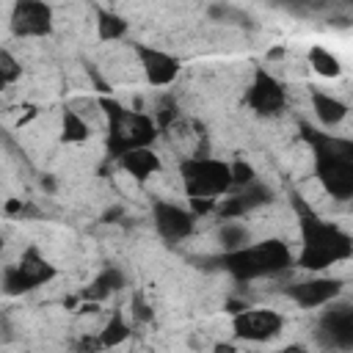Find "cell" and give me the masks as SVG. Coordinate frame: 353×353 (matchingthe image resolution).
<instances>
[{"label": "cell", "mask_w": 353, "mask_h": 353, "mask_svg": "<svg viewBox=\"0 0 353 353\" xmlns=\"http://www.w3.org/2000/svg\"><path fill=\"white\" fill-rule=\"evenodd\" d=\"M218 243L223 248V254H232V251H240L245 245H251V234L243 223H234V221H226L221 223L218 229Z\"/></svg>", "instance_id": "d6986e66"}, {"label": "cell", "mask_w": 353, "mask_h": 353, "mask_svg": "<svg viewBox=\"0 0 353 353\" xmlns=\"http://www.w3.org/2000/svg\"><path fill=\"white\" fill-rule=\"evenodd\" d=\"M11 30L14 36L30 39V36H50L52 30V8L47 3L22 0L11 8Z\"/></svg>", "instance_id": "52a82bcc"}, {"label": "cell", "mask_w": 353, "mask_h": 353, "mask_svg": "<svg viewBox=\"0 0 353 353\" xmlns=\"http://www.w3.org/2000/svg\"><path fill=\"white\" fill-rule=\"evenodd\" d=\"M22 210H25L22 199H11V201L6 204V212H8V215H22Z\"/></svg>", "instance_id": "83f0119b"}, {"label": "cell", "mask_w": 353, "mask_h": 353, "mask_svg": "<svg viewBox=\"0 0 353 353\" xmlns=\"http://www.w3.org/2000/svg\"><path fill=\"white\" fill-rule=\"evenodd\" d=\"M119 163H121V168H124L132 179H138V182H146L149 176H154V174L160 171V157H157L149 146H143V149H132V152L121 154Z\"/></svg>", "instance_id": "4fadbf2b"}, {"label": "cell", "mask_w": 353, "mask_h": 353, "mask_svg": "<svg viewBox=\"0 0 353 353\" xmlns=\"http://www.w3.org/2000/svg\"><path fill=\"white\" fill-rule=\"evenodd\" d=\"M309 66H312L320 77H339V74H342V63H339V58H336L331 50L320 47V44L309 47Z\"/></svg>", "instance_id": "44dd1931"}, {"label": "cell", "mask_w": 353, "mask_h": 353, "mask_svg": "<svg viewBox=\"0 0 353 353\" xmlns=\"http://www.w3.org/2000/svg\"><path fill=\"white\" fill-rule=\"evenodd\" d=\"M347 254L342 251H334V248H320V245H303V251L298 254V268L303 270H325L336 262H345Z\"/></svg>", "instance_id": "e0dca14e"}, {"label": "cell", "mask_w": 353, "mask_h": 353, "mask_svg": "<svg viewBox=\"0 0 353 353\" xmlns=\"http://www.w3.org/2000/svg\"><path fill=\"white\" fill-rule=\"evenodd\" d=\"M212 353H240V350H237V347H234L232 342H218Z\"/></svg>", "instance_id": "f1b7e54d"}, {"label": "cell", "mask_w": 353, "mask_h": 353, "mask_svg": "<svg viewBox=\"0 0 353 353\" xmlns=\"http://www.w3.org/2000/svg\"><path fill=\"white\" fill-rule=\"evenodd\" d=\"M185 193L190 199H215L232 190V176H229V163L215 160V157H190L179 165Z\"/></svg>", "instance_id": "7a4b0ae2"}, {"label": "cell", "mask_w": 353, "mask_h": 353, "mask_svg": "<svg viewBox=\"0 0 353 353\" xmlns=\"http://www.w3.org/2000/svg\"><path fill=\"white\" fill-rule=\"evenodd\" d=\"M127 33V19L119 17L116 11H108V8H99L97 11V36L102 41H116Z\"/></svg>", "instance_id": "ffe728a7"}, {"label": "cell", "mask_w": 353, "mask_h": 353, "mask_svg": "<svg viewBox=\"0 0 353 353\" xmlns=\"http://www.w3.org/2000/svg\"><path fill=\"white\" fill-rule=\"evenodd\" d=\"M19 77H22V63L8 50H0V80L8 85V83H17Z\"/></svg>", "instance_id": "d4e9b609"}, {"label": "cell", "mask_w": 353, "mask_h": 353, "mask_svg": "<svg viewBox=\"0 0 353 353\" xmlns=\"http://www.w3.org/2000/svg\"><path fill=\"white\" fill-rule=\"evenodd\" d=\"M88 135H91L88 121L74 108H66L61 116V141L63 143H83Z\"/></svg>", "instance_id": "ac0fdd59"}, {"label": "cell", "mask_w": 353, "mask_h": 353, "mask_svg": "<svg viewBox=\"0 0 353 353\" xmlns=\"http://www.w3.org/2000/svg\"><path fill=\"white\" fill-rule=\"evenodd\" d=\"M130 331H132V328H130V323L124 320V314H121V312H113L110 320L105 323V328H102L97 336H99V345H102V347H116V345H121V342L130 336Z\"/></svg>", "instance_id": "7402d4cb"}, {"label": "cell", "mask_w": 353, "mask_h": 353, "mask_svg": "<svg viewBox=\"0 0 353 353\" xmlns=\"http://www.w3.org/2000/svg\"><path fill=\"white\" fill-rule=\"evenodd\" d=\"M41 188H47V190H55V182H52L50 176H44V179H41Z\"/></svg>", "instance_id": "1f68e13d"}, {"label": "cell", "mask_w": 353, "mask_h": 353, "mask_svg": "<svg viewBox=\"0 0 353 353\" xmlns=\"http://www.w3.org/2000/svg\"><path fill=\"white\" fill-rule=\"evenodd\" d=\"M245 102H248L251 110H256L262 116H276L287 105V91L270 72L256 69L254 72V83H251V88L245 94Z\"/></svg>", "instance_id": "8992f818"}, {"label": "cell", "mask_w": 353, "mask_h": 353, "mask_svg": "<svg viewBox=\"0 0 353 353\" xmlns=\"http://www.w3.org/2000/svg\"><path fill=\"white\" fill-rule=\"evenodd\" d=\"M17 268L22 270V276H25L33 287H39V284H44V281H50V279L55 276V268L41 256V251H39L36 245H30V248L22 251V259L17 262Z\"/></svg>", "instance_id": "5bb4252c"}, {"label": "cell", "mask_w": 353, "mask_h": 353, "mask_svg": "<svg viewBox=\"0 0 353 353\" xmlns=\"http://www.w3.org/2000/svg\"><path fill=\"white\" fill-rule=\"evenodd\" d=\"M99 350H105L99 345V336H83L77 345V353H99Z\"/></svg>", "instance_id": "484cf974"}, {"label": "cell", "mask_w": 353, "mask_h": 353, "mask_svg": "<svg viewBox=\"0 0 353 353\" xmlns=\"http://www.w3.org/2000/svg\"><path fill=\"white\" fill-rule=\"evenodd\" d=\"M312 110L320 119V124H325V127H336L347 116V105L342 99H336L325 91H317V88L312 91Z\"/></svg>", "instance_id": "9a60e30c"}, {"label": "cell", "mask_w": 353, "mask_h": 353, "mask_svg": "<svg viewBox=\"0 0 353 353\" xmlns=\"http://www.w3.org/2000/svg\"><path fill=\"white\" fill-rule=\"evenodd\" d=\"M154 226L165 240H185L196 226V215L171 201H157L154 204Z\"/></svg>", "instance_id": "9c48e42d"}, {"label": "cell", "mask_w": 353, "mask_h": 353, "mask_svg": "<svg viewBox=\"0 0 353 353\" xmlns=\"http://www.w3.org/2000/svg\"><path fill=\"white\" fill-rule=\"evenodd\" d=\"M138 58H141V66H143V74H146V83L149 85H171L179 74V61L157 47H138Z\"/></svg>", "instance_id": "8fae6325"}, {"label": "cell", "mask_w": 353, "mask_h": 353, "mask_svg": "<svg viewBox=\"0 0 353 353\" xmlns=\"http://www.w3.org/2000/svg\"><path fill=\"white\" fill-rule=\"evenodd\" d=\"M303 138L314 149V171L323 188L334 199H350L353 196V146L350 141L334 138L328 132H317L312 127H303Z\"/></svg>", "instance_id": "6da1fadb"}, {"label": "cell", "mask_w": 353, "mask_h": 353, "mask_svg": "<svg viewBox=\"0 0 353 353\" xmlns=\"http://www.w3.org/2000/svg\"><path fill=\"white\" fill-rule=\"evenodd\" d=\"M284 328V317L276 309H243L232 320V331L237 339L245 342H268L279 336Z\"/></svg>", "instance_id": "5b68a950"}, {"label": "cell", "mask_w": 353, "mask_h": 353, "mask_svg": "<svg viewBox=\"0 0 353 353\" xmlns=\"http://www.w3.org/2000/svg\"><path fill=\"white\" fill-rule=\"evenodd\" d=\"M270 199H273V190H270V188H265V185H259V182H251V185L240 188L234 196H229V199H223L221 204H215V212H218L223 221H234V218H240V215H245V212H251V210L268 204Z\"/></svg>", "instance_id": "ba28073f"}, {"label": "cell", "mask_w": 353, "mask_h": 353, "mask_svg": "<svg viewBox=\"0 0 353 353\" xmlns=\"http://www.w3.org/2000/svg\"><path fill=\"white\" fill-rule=\"evenodd\" d=\"M268 58H270V61H279V58H284V47H273V50L268 52Z\"/></svg>", "instance_id": "f546056e"}, {"label": "cell", "mask_w": 353, "mask_h": 353, "mask_svg": "<svg viewBox=\"0 0 353 353\" xmlns=\"http://www.w3.org/2000/svg\"><path fill=\"white\" fill-rule=\"evenodd\" d=\"M342 292V281L336 279H312V281H301L287 287V295L301 306V309H317L331 303L336 295Z\"/></svg>", "instance_id": "30bf717a"}, {"label": "cell", "mask_w": 353, "mask_h": 353, "mask_svg": "<svg viewBox=\"0 0 353 353\" xmlns=\"http://www.w3.org/2000/svg\"><path fill=\"white\" fill-rule=\"evenodd\" d=\"M0 251H3V237H0Z\"/></svg>", "instance_id": "d6a6232c"}, {"label": "cell", "mask_w": 353, "mask_h": 353, "mask_svg": "<svg viewBox=\"0 0 353 353\" xmlns=\"http://www.w3.org/2000/svg\"><path fill=\"white\" fill-rule=\"evenodd\" d=\"M229 176H232V188H245V185H251V182H256V171L251 168V163H245V160H234V163H229Z\"/></svg>", "instance_id": "cb8c5ba5"}, {"label": "cell", "mask_w": 353, "mask_h": 353, "mask_svg": "<svg viewBox=\"0 0 353 353\" xmlns=\"http://www.w3.org/2000/svg\"><path fill=\"white\" fill-rule=\"evenodd\" d=\"M0 290H3V292H8V295H22V292L33 290V284H30V281L22 276V270H19L17 265H8V268L3 270Z\"/></svg>", "instance_id": "603a6c76"}, {"label": "cell", "mask_w": 353, "mask_h": 353, "mask_svg": "<svg viewBox=\"0 0 353 353\" xmlns=\"http://www.w3.org/2000/svg\"><path fill=\"white\" fill-rule=\"evenodd\" d=\"M279 353H306V347H303V345H287V347L279 350Z\"/></svg>", "instance_id": "4dcf8cb0"}, {"label": "cell", "mask_w": 353, "mask_h": 353, "mask_svg": "<svg viewBox=\"0 0 353 353\" xmlns=\"http://www.w3.org/2000/svg\"><path fill=\"white\" fill-rule=\"evenodd\" d=\"M295 207L301 212V237H303V245H320V248H334V251H342L350 256L353 245H350V237L334 226V223H325L320 221L314 212L306 210V204L295 196Z\"/></svg>", "instance_id": "277c9868"}, {"label": "cell", "mask_w": 353, "mask_h": 353, "mask_svg": "<svg viewBox=\"0 0 353 353\" xmlns=\"http://www.w3.org/2000/svg\"><path fill=\"white\" fill-rule=\"evenodd\" d=\"M121 287H124L121 270H119V268H105V270L80 292V298H83V301H91V303H99L102 298H108L110 292H116V290H121Z\"/></svg>", "instance_id": "2e32d148"}, {"label": "cell", "mask_w": 353, "mask_h": 353, "mask_svg": "<svg viewBox=\"0 0 353 353\" xmlns=\"http://www.w3.org/2000/svg\"><path fill=\"white\" fill-rule=\"evenodd\" d=\"M132 314H135L138 320H143V323H149V320L154 317V312H152L141 298H135V301H132Z\"/></svg>", "instance_id": "4316f807"}, {"label": "cell", "mask_w": 353, "mask_h": 353, "mask_svg": "<svg viewBox=\"0 0 353 353\" xmlns=\"http://www.w3.org/2000/svg\"><path fill=\"white\" fill-rule=\"evenodd\" d=\"M110 121V132H108V152L110 157H121L132 149H143L154 141L157 127L149 116L143 113H132V110H121L119 116L108 119Z\"/></svg>", "instance_id": "3957f363"}, {"label": "cell", "mask_w": 353, "mask_h": 353, "mask_svg": "<svg viewBox=\"0 0 353 353\" xmlns=\"http://www.w3.org/2000/svg\"><path fill=\"white\" fill-rule=\"evenodd\" d=\"M320 331L325 334L328 345L350 347L353 345V309L350 306L328 309L323 314V320H320Z\"/></svg>", "instance_id": "7c38bea8"}]
</instances>
